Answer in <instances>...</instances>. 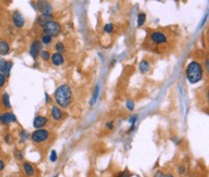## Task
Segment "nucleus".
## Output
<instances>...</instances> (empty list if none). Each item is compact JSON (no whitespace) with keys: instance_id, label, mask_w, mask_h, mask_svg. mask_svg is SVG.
<instances>
[{"instance_id":"obj_1","label":"nucleus","mask_w":209,"mask_h":177,"mask_svg":"<svg viewBox=\"0 0 209 177\" xmlns=\"http://www.w3.org/2000/svg\"><path fill=\"white\" fill-rule=\"evenodd\" d=\"M55 100L60 107L67 108L72 102V90L68 85H61L55 92Z\"/></svg>"},{"instance_id":"obj_2","label":"nucleus","mask_w":209,"mask_h":177,"mask_svg":"<svg viewBox=\"0 0 209 177\" xmlns=\"http://www.w3.org/2000/svg\"><path fill=\"white\" fill-rule=\"evenodd\" d=\"M186 78L191 84H195L200 82L203 78V68L202 65L197 61H191L186 67Z\"/></svg>"},{"instance_id":"obj_3","label":"nucleus","mask_w":209,"mask_h":177,"mask_svg":"<svg viewBox=\"0 0 209 177\" xmlns=\"http://www.w3.org/2000/svg\"><path fill=\"white\" fill-rule=\"evenodd\" d=\"M43 32L45 35H48L51 38L52 37H57V35L61 33V25L60 23L57 21L51 20L49 22H47L46 24H44L43 26Z\"/></svg>"},{"instance_id":"obj_4","label":"nucleus","mask_w":209,"mask_h":177,"mask_svg":"<svg viewBox=\"0 0 209 177\" xmlns=\"http://www.w3.org/2000/svg\"><path fill=\"white\" fill-rule=\"evenodd\" d=\"M49 137V132L45 129H37L36 131L32 132V140L36 144L44 143Z\"/></svg>"},{"instance_id":"obj_5","label":"nucleus","mask_w":209,"mask_h":177,"mask_svg":"<svg viewBox=\"0 0 209 177\" xmlns=\"http://www.w3.org/2000/svg\"><path fill=\"white\" fill-rule=\"evenodd\" d=\"M37 9H39L42 15H51L52 14V7L46 1H38Z\"/></svg>"},{"instance_id":"obj_6","label":"nucleus","mask_w":209,"mask_h":177,"mask_svg":"<svg viewBox=\"0 0 209 177\" xmlns=\"http://www.w3.org/2000/svg\"><path fill=\"white\" fill-rule=\"evenodd\" d=\"M13 23H14V25L18 28H21L24 26L25 19H24V17H23V15L21 14L20 12L18 11L14 12V14H13Z\"/></svg>"},{"instance_id":"obj_7","label":"nucleus","mask_w":209,"mask_h":177,"mask_svg":"<svg viewBox=\"0 0 209 177\" xmlns=\"http://www.w3.org/2000/svg\"><path fill=\"white\" fill-rule=\"evenodd\" d=\"M151 40L154 42L155 44H163L166 43V36L163 33L160 32H153L151 34Z\"/></svg>"},{"instance_id":"obj_8","label":"nucleus","mask_w":209,"mask_h":177,"mask_svg":"<svg viewBox=\"0 0 209 177\" xmlns=\"http://www.w3.org/2000/svg\"><path fill=\"white\" fill-rule=\"evenodd\" d=\"M11 122H17L16 115L11 112H4L0 114V123L3 125H9Z\"/></svg>"},{"instance_id":"obj_9","label":"nucleus","mask_w":209,"mask_h":177,"mask_svg":"<svg viewBox=\"0 0 209 177\" xmlns=\"http://www.w3.org/2000/svg\"><path fill=\"white\" fill-rule=\"evenodd\" d=\"M41 48H42V45L39 41L32 42L29 48V55L32 57V59H36V58L38 57V55H39L40 51H41Z\"/></svg>"},{"instance_id":"obj_10","label":"nucleus","mask_w":209,"mask_h":177,"mask_svg":"<svg viewBox=\"0 0 209 177\" xmlns=\"http://www.w3.org/2000/svg\"><path fill=\"white\" fill-rule=\"evenodd\" d=\"M48 123L47 117L45 116H37L34 120V127L36 129H42L46 124Z\"/></svg>"},{"instance_id":"obj_11","label":"nucleus","mask_w":209,"mask_h":177,"mask_svg":"<svg viewBox=\"0 0 209 177\" xmlns=\"http://www.w3.org/2000/svg\"><path fill=\"white\" fill-rule=\"evenodd\" d=\"M50 59H51L52 64L55 65V66H60V65H62L63 63H64V58L59 53H55L53 55H51Z\"/></svg>"},{"instance_id":"obj_12","label":"nucleus","mask_w":209,"mask_h":177,"mask_svg":"<svg viewBox=\"0 0 209 177\" xmlns=\"http://www.w3.org/2000/svg\"><path fill=\"white\" fill-rule=\"evenodd\" d=\"M63 116V113L61 111V109H59V107L57 106H52L51 108V117H52L55 121H60Z\"/></svg>"},{"instance_id":"obj_13","label":"nucleus","mask_w":209,"mask_h":177,"mask_svg":"<svg viewBox=\"0 0 209 177\" xmlns=\"http://www.w3.org/2000/svg\"><path fill=\"white\" fill-rule=\"evenodd\" d=\"M23 170H24V172H25V174L27 175V176L29 177L34 176V169L32 163H27V161L23 163Z\"/></svg>"},{"instance_id":"obj_14","label":"nucleus","mask_w":209,"mask_h":177,"mask_svg":"<svg viewBox=\"0 0 209 177\" xmlns=\"http://www.w3.org/2000/svg\"><path fill=\"white\" fill-rule=\"evenodd\" d=\"M9 53V45L6 41H3L1 40L0 41V55L1 56H5Z\"/></svg>"},{"instance_id":"obj_15","label":"nucleus","mask_w":209,"mask_h":177,"mask_svg":"<svg viewBox=\"0 0 209 177\" xmlns=\"http://www.w3.org/2000/svg\"><path fill=\"white\" fill-rule=\"evenodd\" d=\"M52 20V16L51 15H41L38 19V22H39V25L43 26L44 24H46L47 22Z\"/></svg>"},{"instance_id":"obj_16","label":"nucleus","mask_w":209,"mask_h":177,"mask_svg":"<svg viewBox=\"0 0 209 177\" xmlns=\"http://www.w3.org/2000/svg\"><path fill=\"white\" fill-rule=\"evenodd\" d=\"M149 61H147V60L141 61L140 64H139V70H140L141 74H147V72H149Z\"/></svg>"},{"instance_id":"obj_17","label":"nucleus","mask_w":209,"mask_h":177,"mask_svg":"<svg viewBox=\"0 0 209 177\" xmlns=\"http://www.w3.org/2000/svg\"><path fill=\"white\" fill-rule=\"evenodd\" d=\"M11 67H13V62H11V61H7V62H6V65H5V67L3 68L2 72H1V74H2L3 76L5 77V78L9 76V74H11Z\"/></svg>"},{"instance_id":"obj_18","label":"nucleus","mask_w":209,"mask_h":177,"mask_svg":"<svg viewBox=\"0 0 209 177\" xmlns=\"http://www.w3.org/2000/svg\"><path fill=\"white\" fill-rule=\"evenodd\" d=\"M145 19H147V16H145L144 13H140V14H138V16H137V26L138 27H141V26L144 24Z\"/></svg>"},{"instance_id":"obj_19","label":"nucleus","mask_w":209,"mask_h":177,"mask_svg":"<svg viewBox=\"0 0 209 177\" xmlns=\"http://www.w3.org/2000/svg\"><path fill=\"white\" fill-rule=\"evenodd\" d=\"M2 104H3V106H4L5 108H7V109L11 108V102H9V94H7L6 92L2 94Z\"/></svg>"},{"instance_id":"obj_20","label":"nucleus","mask_w":209,"mask_h":177,"mask_svg":"<svg viewBox=\"0 0 209 177\" xmlns=\"http://www.w3.org/2000/svg\"><path fill=\"white\" fill-rule=\"evenodd\" d=\"M51 41H52V38H51L50 36H48V35L44 34L41 37V42L44 45H49V44L51 43Z\"/></svg>"},{"instance_id":"obj_21","label":"nucleus","mask_w":209,"mask_h":177,"mask_svg":"<svg viewBox=\"0 0 209 177\" xmlns=\"http://www.w3.org/2000/svg\"><path fill=\"white\" fill-rule=\"evenodd\" d=\"M40 57H41V59L43 61H49L50 60L51 55L47 51H41V53H40Z\"/></svg>"},{"instance_id":"obj_22","label":"nucleus","mask_w":209,"mask_h":177,"mask_svg":"<svg viewBox=\"0 0 209 177\" xmlns=\"http://www.w3.org/2000/svg\"><path fill=\"white\" fill-rule=\"evenodd\" d=\"M55 49H57V51L59 53H64V51H66V48H65V45L62 43V42H57V43L55 44Z\"/></svg>"},{"instance_id":"obj_23","label":"nucleus","mask_w":209,"mask_h":177,"mask_svg":"<svg viewBox=\"0 0 209 177\" xmlns=\"http://www.w3.org/2000/svg\"><path fill=\"white\" fill-rule=\"evenodd\" d=\"M103 30H105L107 34H111V33H113V30H114V26H113L112 23H108V24H106V25H105V27H103Z\"/></svg>"},{"instance_id":"obj_24","label":"nucleus","mask_w":209,"mask_h":177,"mask_svg":"<svg viewBox=\"0 0 209 177\" xmlns=\"http://www.w3.org/2000/svg\"><path fill=\"white\" fill-rule=\"evenodd\" d=\"M15 157H16L18 160H22V159L24 158V155H23V153L21 152V150H16V151H15Z\"/></svg>"},{"instance_id":"obj_25","label":"nucleus","mask_w":209,"mask_h":177,"mask_svg":"<svg viewBox=\"0 0 209 177\" xmlns=\"http://www.w3.org/2000/svg\"><path fill=\"white\" fill-rule=\"evenodd\" d=\"M49 159H50L51 163H55V161L57 160V152L55 150H52L50 153V156H49Z\"/></svg>"},{"instance_id":"obj_26","label":"nucleus","mask_w":209,"mask_h":177,"mask_svg":"<svg viewBox=\"0 0 209 177\" xmlns=\"http://www.w3.org/2000/svg\"><path fill=\"white\" fill-rule=\"evenodd\" d=\"M126 109H128V110L132 111V110L134 109V102L132 101V100H129V101H126Z\"/></svg>"},{"instance_id":"obj_27","label":"nucleus","mask_w":209,"mask_h":177,"mask_svg":"<svg viewBox=\"0 0 209 177\" xmlns=\"http://www.w3.org/2000/svg\"><path fill=\"white\" fill-rule=\"evenodd\" d=\"M137 118H138V116H137V115H134V116H132V117H130V118H129V123L132 125V128H131V130H133V128H134V125H135V123H136V121H137Z\"/></svg>"},{"instance_id":"obj_28","label":"nucleus","mask_w":209,"mask_h":177,"mask_svg":"<svg viewBox=\"0 0 209 177\" xmlns=\"http://www.w3.org/2000/svg\"><path fill=\"white\" fill-rule=\"evenodd\" d=\"M130 176H131V174H130L126 170L122 171V172L118 173V174L116 175V177H130Z\"/></svg>"},{"instance_id":"obj_29","label":"nucleus","mask_w":209,"mask_h":177,"mask_svg":"<svg viewBox=\"0 0 209 177\" xmlns=\"http://www.w3.org/2000/svg\"><path fill=\"white\" fill-rule=\"evenodd\" d=\"M6 62H7V61L4 60L3 58H0V72H2L3 68L5 67V65H6Z\"/></svg>"},{"instance_id":"obj_30","label":"nucleus","mask_w":209,"mask_h":177,"mask_svg":"<svg viewBox=\"0 0 209 177\" xmlns=\"http://www.w3.org/2000/svg\"><path fill=\"white\" fill-rule=\"evenodd\" d=\"M4 84H5V77L0 72V87L4 86Z\"/></svg>"},{"instance_id":"obj_31","label":"nucleus","mask_w":209,"mask_h":177,"mask_svg":"<svg viewBox=\"0 0 209 177\" xmlns=\"http://www.w3.org/2000/svg\"><path fill=\"white\" fill-rule=\"evenodd\" d=\"M97 95H98V86L95 88V92H94V95H93V101H92V104L95 103V101L97 100Z\"/></svg>"},{"instance_id":"obj_32","label":"nucleus","mask_w":209,"mask_h":177,"mask_svg":"<svg viewBox=\"0 0 209 177\" xmlns=\"http://www.w3.org/2000/svg\"><path fill=\"white\" fill-rule=\"evenodd\" d=\"M164 176V173L162 172V171H157L156 173H155V175H154V177H163Z\"/></svg>"},{"instance_id":"obj_33","label":"nucleus","mask_w":209,"mask_h":177,"mask_svg":"<svg viewBox=\"0 0 209 177\" xmlns=\"http://www.w3.org/2000/svg\"><path fill=\"white\" fill-rule=\"evenodd\" d=\"M179 173L180 174H184V173H185V167L184 166H180V168H179Z\"/></svg>"},{"instance_id":"obj_34","label":"nucleus","mask_w":209,"mask_h":177,"mask_svg":"<svg viewBox=\"0 0 209 177\" xmlns=\"http://www.w3.org/2000/svg\"><path fill=\"white\" fill-rule=\"evenodd\" d=\"M107 127H108L109 129H113V128H114V123H113V122L107 123Z\"/></svg>"},{"instance_id":"obj_35","label":"nucleus","mask_w":209,"mask_h":177,"mask_svg":"<svg viewBox=\"0 0 209 177\" xmlns=\"http://www.w3.org/2000/svg\"><path fill=\"white\" fill-rule=\"evenodd\" d=\"M4 163H3V160L2 159H0V172H1V171L3 170V169H4Z\"/></svg>"},{"instance_id":"obj_36","label":"nucleus","mask_w":209,"mask_h":177,"mask_svg":"<svg viewBox=\"0 0 209 177\" xmlns=\"http://www.w3.org/2000/svg\"><path fill=\"white\" fill-rule=\"evenodd\" d=\"M5 143H6V144H9V143H11V135H9V134L5 135Z\"/></svg>"},{"instance_id":"obj_37","label":"nucleus","mask_w":209,"mask_h":177,"mask_svg":"<svg viewBox=\"0 0 209 177\" xmlns=\"http://www.w3.org/2000/svg\"><path fill=\"white\" fill-rule=\"evenodd\" d=\"M45 98H46V103H50V98H49V95H48V93H45Z\"/></svg>"},{"instance_id":"obj_38","label":"nucleus","mask_w":209,"mask_h":177,"mask_svg":"<svg viewBox=\"0 0 209 177\" xmlns=\"http://www.w3.org/2000/svg\"><path fill=\"white\" fill-rule=\"evenodd\" d=\"M163 177H174V176H172V174H169V173H168V174H164Z\"/></svg>"},{"instance_id":"obj_39","label":"nucleus","mask_w":209,"mask_h":177,"mask_svg":"<svg viewBox=\"0 0 209 177\" xmlns=\"http://www.w3.org/2000/svg\"><path fill=\"white\" fill-rule=\"evenodd\" d=\"M55 177H59V175H55Z\"/></svg>"}]
</instances>
